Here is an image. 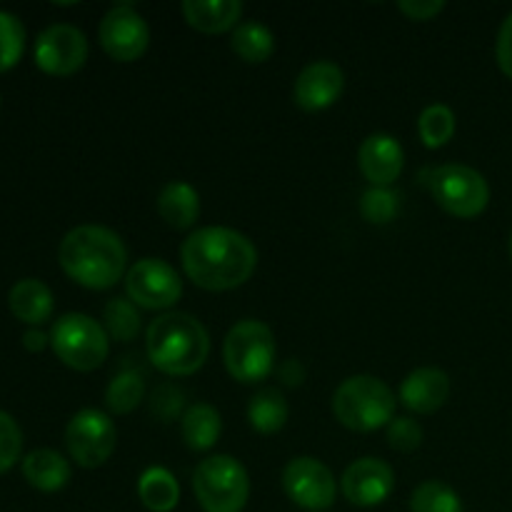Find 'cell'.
Returning <instances> with one entry per match:
<instances>
[{
    "label": "cell",
    "instance_id": "19",
    "mask_svg": "<svg viewBox=\"0 0 512 512\" xmlns=\"http://www.w3.org/2000/svg\"><path fill=\"white\" fill-rule=\"evenodd\" d=\"M23 478L40 493H58L70 483V465L58 450L40 448L25 455Z\"/></svg>",
    "mask_w": 512,
    "mask_h": 512
},
{
    "label": "cell",
    "instance_id": "12",
    "mask_svg": "<svg viewBox=\"0 0 512 512\" xmlns=\"http://www.w3.org/2000/svg\"><path fill=\"white\" fill-rule=\"evenodd\" d=\"M283 488L298 508L310 512L328 510L335 503V493H338V485H335V478L328 470V465H323L315 458H308V455L290 460L285 465Z\"/></svg>",
    "mask_w": 512,
    "mask_h": 512
},
{
    "label": "cell",
    "instance_id": "31",
    "mask_svg": "<svg viewBox=\"0 0 512 512\" xmlns=\"http://www.w3.org/2000/svg\"><path fill=\"white\" fill-rule=\"evenodd\" d=\"M400 210V198L390 188H370L360 198V215L373 225H385L395 220Z\"/></svg>",
    "mask_w": 512,
    "mask_h": 512
},
{
    "label": "cell",
    "instance_id": "28",
    "mask_svg": "<svg viewBox=\"0 0 512 512\" xmlns=\"http://www.w3.org/2000/svg\"><path fill=\"white\" fill-rule=\"evenodd\" d=\"M410 512H463V500L450 485L428 480L410 495Z\"/></svg>",
    "mask_w": 512,
    "mask_h": 512
},
{
    "label": "cell",
    "instance_id": "4",
    "mask_svg": "<svg viewBox=\"0 0 512 512\" xmlns=\"http://www.w3.org/2000/svg\"><path fill=\"white\" fill-rule=\"evenodd\" d=\"M395 393L375 375H353L333 395V415L355 433H373L395 420Z\"/></svg>",
    "mask_w": 512,
    "mask_h": 512
},
{
    "label": "cell",
    "instance_id": "1",
    "mask_svg": "<svg viewBox=\"0 0 512 512\" xmlns=\"http://www.w3.org/2000/svg\"><path fill=\"white\" fill-rule=\"evenodd\" d=\"M180 260L198 288L223 293L248 283L258 265V250L238 230L208 225L185 238Z\"/></svg>",
    "mask_w": 512,
    "mask_h": 512
},
{
    "label": "cell",
    "instance_id": "24",
    "mask_svg": "<svg viewBox=\"0 0 512 512\" xmlns=\"http://www.w3.org/2000/svg\"><path fill=\"white\" fill-rule=\"evenodd\" d=\"M138 498L150 512H170L178 508L180 485L165 468H148L138 480Z\"/></svg>",
    "mask_w": 512,
    "mask_h": 512
},
{
    "label": "cell",
    "instance_id": "33",
    "mask_svg": "<svg viewBox=\"0 0 512 512\" xmlns=\"http://www.w3.org/2000/svg\"><path fill=\"white\" fill-rule=\"evenodd\" d=\"M388 443L398 453H415L423 445V428L413 418H395L388 425Z\"/></svg>",
    "mask_w": 512,
    "mask_h": 512
},
{
    "label": "cell",
    "instance_id": "37",
    "mask_svg": "<svg viewBox=\"0 0 512 512\" xmlns=\"http://www.w3.org/2000/svg\"><path fill=\"white\" fill-rule=\"evenodd\" d=\"M278 375H280V380H283L285 385H290V388H298V385H303V380H305V368H303V363H300V360L290 358V360H285L283 365H280Z\"/></svg>",
    "mask_w": 512,
    "mask_h": 512
},
{
    "label": "cell",
    "instance_id": "8",
    "mask_svg": "<svg viewBox=\"0 0 512 512\" xmlns=\"http://www.w3.org/2000/svg\"><path fill=\"white\" fill-rule=\"evenodd\" d=\"M430 193L455 218H478L490 203V185L483 173L468 165L448 163L430 173Z\"/></svg>",
    "mask_w": 512,
    "mask_h": 512
},
{
    "label": "cell",
    "instance_id": "18",
    "mask_svg": "<svg viewBox=\"0 0 512 512\" xmlns=\"http://www.w3.org/2000/svg\"><path fill=\"white\" fill-rule=\"evenodd\" d=\"M183 15L190 28L205 35H218L230 28H238L243 15L240 0H185Z\"/></svg>",
    "mask_w": 512,
    "mask_h": 512
},
{
    "label": "cell",
    "instance_id": "13",
    "mask_svg": "<svg viewBox=\"0 0 512 512\" xmlns=\"http://www.w3.org/2000/svg\"><path fill=\"white\" fill-rule=\"evenodd\" d=\"M35 65L48 75H73L88 60V40L83 30L68 23L45 28L35 40Z\"/></svg>",
    "mask_w": 512,
    "mask_h": 512
},
{
    "label": "cell",
    "instance_id": "25",
    "mask_svg": "<svg viewBox=\"0 0 512 512\" xmlns=\"http://www.w3.org/2000/svg\"><path fill=\"white\" fill-rule=\"evenodd\" d=\"M230 45H233L235 55L243 58L245 63H265L275 50V35L258 20H248L233 30Z\"/></svg>",
    "mask_w": 512,
    "mask_h": 512
},
{
    "label": "cell",
    "instance_id": "21",
    "mask_svg": "<svg viewBox=\"0 0 512 512\" xmlns=\"http://www.w3.org/2000/svg\"><path fill=\"white\" fill-rule=\"evenodd\" d=\"M158 213L170 228L188 230L193 228L200 215V195L198 190L183 180H173L165 185L158 195Z\"/></svg>",
    "mask_w": 512,
    "mask_h": 512
},
{
    "label": "cell",
    "instance_id": "39",
    "mask_svg": "<svg viewBox=\"0 0 512 512\" xmlns=\"http://www.w3.org/2000/svg\"><path fill=\"white\" fill-rule=\"evenodd\" d=\"M510 258H512V233H510Z\"/></svg>",
    "mask_w": 512,
    "mask_h": 512
},
{
    "label": "cell",
    "instance_id": "22",
    "mask_svg": "<svg viewBox=\"0 0 512 512\" xmlns=\"http://www.w3.org/2000/svg\"><path fill=\"white\" fill-rule=\"evenodd\" d=\"M180 428H183V440L190 450L203 453L218 443L220 433H223V420L220 413L208 403H195L180 418Z\"/></svg>",
    "mask_w": 512,
    "mask_h": 512
},
{
    "label": "cell",
    "instance_id": "20",
    "mask_svg": "<svg viewBox=\"0 0 512 512\" xmlns=\"http://www.w3.org/2000/svg\"><path fill=\"white\" fill-rule=\"evenodd\" d=\"M10 313L28 325H40L53 313V293L43 280L25 278L10 288L8 293Z\"/></svg>",
    "mask_w": 512,
    "mask_h": 512
},
{
    "label": "cell",
    "instance_id": "38",
    "mask_svg": "<svg viewBox=\"0 0 512 512\" xmlns=\"http://www.w3.org/2000/svg\"><path fill=\"white\" fill-rule=\"evenodd\" d=\"M48 343L50 338L45 333H40V330H28V333L23 335V345L25 350H30V353H40Z\"/></svg>",
    "mask_w": 512,
    "mask_h": 512
},
{
    "label": "cell",
    "instance_id": "23",
    "mask_svg": "<svg viewBox=\"0 0 512 512\" xmlns=\"http://www.w3.org/2000/svg\"><path fill=\"white\" fill-rule=\"evenodd\" d=\"M288 400L278 388H263L253 395L248 405L250 428L260 435H273L288 423Z\"/></svg>",
    "mask_w": 512,
    "mask_h": 512
},
{
    "label": "cell",
    "instance_id": "35",
    "mask_svg": "<svg viewBox=\"0 0 512 512\" xmlns=\"http://www.w3.org/2000/svg\"><path fill=\"white\" fill-rule=\"evenodd\" d=\"M495 58L500 70L512 80V13L503 20L498 30V43H495Z\"/></svg>",
    "mask_w": 512,
    "mask_h": 512
},
{
    "label": "cell",
    "instance_id": "26",
    "mask_svg": "<svg viewBox=\"0 0 512 512\" xmlns=\"http://www.w3.org/2000/svg\"><path fill=\"white\" fill-rule=\"evenodd\" d=\"M145 398V380L143 375L135 370H125V373L115 375L110 380L108 390H105V405L113 415H128L143 403Z\"/></svg>",
    "mask_w": 512,
    "mask_h": 512
},
{
    "label": "cell",
    "instance_id": "7",
    "mask_svg": "<svg viewBox=\"0 0 512 512\" xmlns=\"http://www.w3.org/2000/svg\"><path fill=\"white\" fill-rule=\"evenodd\" d=\"M50 345L55 355L68 368L78 373H90L100 368L108 358V333L98 320L85 313H68L55 320L50 330Z\"/></svg>",
    "mask_w": 512,
    "mask_h": 512
},
{
    "label": "cell",
    "instance_id": "29",
    "mask_svg": "<svg viewBox=\"0 0 512 512\" xmlns=\"http://www.w3.org/2000/svg\"><path fill=\"white\" fill-rule=\"evenodd\" d=\"M105 333L120 343H130L140 333V315L133 300L113 298L103 310Z\"/></svg>",
    "mask_w": 512,
    "mask_h": 512
},
{
    "label": "cell",
    "instance_id": "5",
    "mask_svg": "<svg viewBox=\"0 0 512 512\" xmlns=\"http://www.w3.org/2000/svg\"><path fill=\"white\" fill-rule=\"evenodd\" d=\"M228 373L240 383H260L275 368V335L260 320H240L223 343Z\"/></svg>",
    "mask_w": 512,
    "mask_h": 512
},
{
    "label": "cell",
    "instance_id": "32",
    "mask_svg": "<svg viewBox=\"0 0 512 512\" xmlns=\"http://www.w3.org/2000/svg\"><path fill=\"white\" fill-rule=\"evenodd\" d=\"M20 450H23V433L18 423L0 410V475L8 473L18 463Z\"/></svg>",
    "mask_w": 512,
    "mask_h": 512
},
{
    "label": "cell",
    "instance_id": "6",
    "mask_svg": "<svg viewBox=\"0 0 512 512\" xmlns=\"http://www.w3.org/2000/svg\"><path fill=\"white\" fill-rule=\"evenodd\" d=\"M193 493L205 512H243L250 480L233 455H210L195 468Z\"/></svg>",
    "mask_w": 512,
    "mask_h": 512
},
{
    "label": "cell",
    "instance_id": "34",
    "mask_svg": "<svg viewBox=\"0 0 512 512\" xmlns=\"http://www.w3.org/2000/svg\"><path fill=\"white\" fill-rule=\"evenodd\" d=\"M185 405V395L183 390L175 388V385H160L158 390L153 393V400H150V410L153 415H158L163 423H170V420L178 418L183 413ZM183 418V415H180Z\"/></svg>",
    "mask_w": 512,
    "mask_h": 512
},
{
    "label": "cell",
    "instance_id": "27",
    "mask_svg": "<svg viewBox=\"0 0 512 512\" xmlns=\"http://www.w3.org/2000/svg\"><path fill=\"white\" fill-rule=\"evenodd\" d=\"M418 133L420 140L425 143V148H443V145H448L455 135V113L443 103L428 105V108L420 113Z\"/></svg>",
    "mask_w": 512,
    "mask_h": 512
},
{
    "label": "cell",
    "instance_id": "16",
    "mask_svg": "<svg viewBox=\"0 0 512 512\" xmlns=\"http://www.w3.org/2000/svg\"><path fill=\"white\" fill-rule=\"evenodd\" d=\"M358 165L365 180L373 183V188H388L403 173V145L388 133L368 135L358 150Z\"/></svg>",
    "mask_w": 512,
    "mask_h": 512
},
{
    "label": "cell",
    "instance_id": "3",
    "mask_svg": "<svg viewBox=\"0 0 512 512\" xmlns=\"http://www.w3.org/2000/svg\"><path fill=\"white\" fill-rule=\"evenodd\" d=\"M148 358L160 373L185 378L198 373L210 353V338L205 325L190 313H163L148 325L145 333Z\"/></svg>",
    "mask_w": 512,
    "mask_h": 512
},
{
    "label": "cell",
    "instance_id": "15",
    "mask_svg": "<svg viewBox=\"0 0 512 512\" xmlns=\"http://www.w3.org/2000/svg\"><path fill=\"white\" fill-rule=\"evenodd\" d=\"M343 88V70L330 60H318V63H310L300 70V75L295 78L293 98L303 110L318 113V110L330 108L343 95Z\"/></svg>",
    "mask_w": 512,
    "mask_h": 512
},
{
    "label": "cell",
    "instance_id": "14",
    "mask_svg": "<svg viewBox=\"0 0 512 512\" xmlns=\"http://www.w3.org/2000/svg\"><path fill=\"white\" fill-rule=\"evenodd\" d=\"M345 500L358 508H375L385 503L395 490V473L385 460L360 458L350 465L340 480Z\"/></svg>",
    "mask_w": 512,
    "mask_h": 512
},
{
    "label": "cell",
    "instance_id": "10",
    "mask_svg": "<svg viewBox=\"0 0 512 512\" xmlns=\"http://www.w3.org/2000/svg\"><path fill=\"white\" fill-rule=\"evenodd\" d=\"M125 293L138 308L168 310L183 295V283L173 265L158 258H143L125 275Z\"/></svg>",
    "mask_w": 512,
    "mask_h": 512
},
{
    "label": "cell",
    "instance_id": "17",
    "mask_svg": "<svg viewBox=\"0 0 512 512\" xmlns=\"http://www.w3.org/2000/svg\"><path fill=\"white\" fill-rule=\"evenodd\" d=\"M450 398V378L440 368H418L400 385V403L418 415H430Z\"/></svg>",
    "mask_w": 512,
    "mask_h": 512
},
{
    "label": "cell",
    "instance_id": "2",
    "mask_svg": "<svg viewBox=\"0 0 512 512\" xmlns=\"http://www.w3.org/2000/svg\"><path fill=\"white\" fill-rule=\"evenodd\" d=\"M60 268L70 280L90 290H108L118 285L128 265V250L118 233L103 225H78L58 248Z\"/></svg>",
    "mask_w": 512,
    "mask_h": 512
},
{
    "label": "cell",
    "instance_id": "30",
    "mask_svg": "<svg viewBox=\"0 0 512 512\" xmlns=\"http://www.w3.org/2000/svg\"><path fill=\"white\" fill-rule=\"evenodd\" d=\"M25 50V28L18 15L0 10V73L13 68Z\"/></svg>",
    "mask_w": 512,
    "mask_h": 512
},
{
    "label": "cell",
    "instance_id": "9",
    "mask_svg": "<svg viewBox=\"0 0 512 512\" xmlns=\"http://www.w3.org/2000/svg\"><path fill=\"white\" fill-rule=\"evenodd\" d=\"M65 445L80 468H100L115 453L118 428L103 410H78L65 428Z\"/></svg>",
    "mask_w": 512,
    "mask_h": 512
},
{
    "label": "cell",
    "instance_id": "11",
    "mask_svg": "<svg viewBox=\"0 0 512 512\" xmlns=\"http://www.w3.org/2000/svg\"><path fill=\"white\" fill-rule=\"evenodd\" d=\"M98 38L110 58L118 63H133L148 50L150 28L133 5H113L100 20Z\"/></svg>",
    "mask_w": 512,
    "mask_h": 512
},
{
    "label": "cell",
    "instance_id": "36",
    "mask_svg": "<svg viewBox=\"0 0 512 512\" xmlns=\"http://www.w3.org/2000/svg\"><path fill=\"white\" fill-rule=\"evenodd\" d=\"M445 3L443 0H403V3H398V10L403 15H408L410 20H430L435 18V15L443 13Z\"/></svg>",
    "mask_w": 512,
    "mask_h": 512
}]
</instances>
